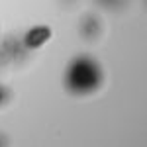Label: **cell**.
<instances>
[{
    "instance_id": "cell-1",
    "label": "cell",
    "mask_w": 147,
    "mask_h": 147,
    "mask_svg": "<svg viewBox=\"0 0 147 147\" xmlns=\"http://www.w3.org/2000/svg\"><path fill=\"white\" fill-rule=\"evenodd\" d=\"M104 84V69L90 55H79L65 71V88L77 96L96 92Z\"/></svg>"
},
{
    "instance_id": "cell-2",
    "label": "cell",
    "mask_w": 147,
    "mask_h": 147,
    "mask_svg": "<svg viewBox=\"0 0 147 147\" xmlns=\"http://www.w3.org/2000/svg\"><path fill=\"white\" fill-rule=\"evenodd\" d=\"M51 35H53V30L49 28V26H34V28H30L22 37V45L26 49H39V47H43L51 39Z\"/></svg>"
},
{
    "instance_id": "cell-3",
    "label": "cell",
    "mask_w": 147,
    "mask_h": 147,
    "mask_svg": "<svg viewBox=\"0 0 147 147\" xmlns=\"http://www.w3.org/2000/svg\"><path fill=\"white\" fill-rule=\"evenodd\" d=\"M80 35L88 41H96L102 35V20L94 14H88L80 22Z\"/></svg>"
},
{
    "instance_id": "cell-4",
    "label": "cell",
    "mask_w": 147,
    "mask_h": 147,
    "mask_svg": "<svg viewBox=\"0 0 147 147\" xmlns=\"http://www.w3.org/2000/svg\"><path fill=\"white\" fill-rule=\"evenodd\" d=\"M8 100H10V90H8L6 86L0 84V106H4Z\"/></svg>"
},
{
    "instance_id": "cell-5",
    "label": "cell",
    "mask_w": 147,
    "mask_h": 147,
    "mask_svg": "<svg viewBox=\"0 0 147 147\" xmlns=\"http://www.w3.org/2000/svg\"><path fill=\"white\" fill-rule=\"evenodd\" d=\"M100 2H102V4H106V6H116L120 0H100Z\"/></svg>"
}]
</instances>
